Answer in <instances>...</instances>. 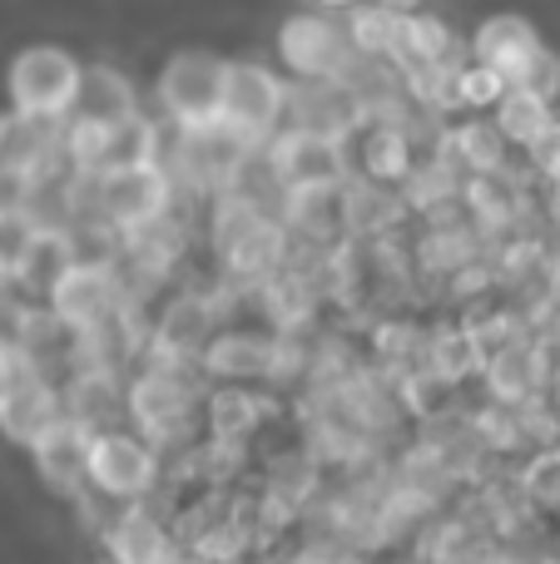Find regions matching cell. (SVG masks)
<instances>
[{
    "label": "cell",
    "instance_id": "cell-18",
    "mask_svg": "<svg viewBox=\"0 0 560 564\" xmlns=\"http://www.w3.org/2000/svg\"><path fill=\"white\" fill-rule=\"evenodd\" d=\"M283 228L298 234L303 243H327V238L347 234V184L288 188L283 194Z\"/></svg>",
    "mask_w": 560,
    "mask_h": 564
},
{
    "label": "cell",
    "instance_id": "cell-24",
    "mask_svg": "<svg viewBox=\"0 0 560 564\" xmlns=\"http://www.w3.org/2000/svg\"><path fill=\"white\" fill-rule=\"evenodd\" d=\"M496 124H502L506 144H516V149H531L536 139H541L546 129L556 124V109H551V99H546V95H536V89L511 85V89H506V95H502V105H496Z\"/></svg>",
    "mask_w": 560,
    "mask_h": 564
},
{
    "label": "cell",
    "instance_id": "cell-7",
    "mask_svg": "<svg viewBox=\"0 0 560 564\" xmlns=\"http://www.w3.org/2000/svg\"><path fill=\"white\" fill-rule=\"evenodd\" d=\"M288 115V85L258 59H228V89H224V124L244 134L248 144L263 149L273 129Z\"/></svg>",
    "mask_w": 560,
    "mask_h": 564
},
{
    "label": "cell",
    "instance_id": "cell-22",
    "mask_svg": "<svg viewBox=\"0 0 560 564\" xmlns=\"http://www.w3.org/2000/svg\"><path fill=\"white\" fill-rule=\"evenodd\" d=\"M363 174L377 178V184H402V178L417 174L412 159V134L392 119H377L363 139Z\"/></svg>",
    "mask_w": 560,
    "mask_h": 564
},
{
    "label": "cell",
    "instance_id": "cell-30",
    "mask_svg": "<svg viewBox=\"0 0 560 564\" xmlns=\"http://www.w3.org/2000/svg\"><path fill=\"white\" fill-rule=\"evenodd\" d=\"M516 85H526V89H536V95H546L556 105V95H560V59L551 55V50H541V55L531 59V69H526Z\"/></svg>",
    "mask_w": 560,
    "mask_h": 564
},
{
    "label": "cell",
    "instance_id": "cell-26",
    "mask_svg": "<svg viewBox=\"0 0 560 564\" xmlns=\"http://www.w3.org/2000/svg\"><path fill=\"white\" fill-rule=\"evenodd\" d=\"M402 20L407 15H397V10H387V6H353L347 10V35H353V45H357V55L363 59H392L397 55V45H402Z\"/></svg>",
    "mask_w": 560,
    "mask_h": 564
},
{
    "label": "cell",
    "instance_id": "cell-3",
    "mask_svg": "<svg viewBox=\"0 0 560 564\" xmlns=\"http://www.w3.org/2000/svg\"><path fill=\"white\" fill-rule=\"evenodd\" d=\"M278 55L303 85H337V79H353V69L363 65L347 25H337L327 10L288 15L283 30H278Z\"/></svg>",
    "mask_w": 560,
    "mask_h": 564
},
{
    "label": "cell",
    "instance_id": "cell-14",
    "mask_svg": "<svg viewBox=\"0 0 560 564\" xmlns=\"http://www.w3.org/2000/svg\"><path fill=\"white\" fill-rule=\"evenodd\" d=\"M198 371L224 387H244V381L273 377L278 371V337L268 332H238V327H218L214 341L198 357Z\"/></svg>",
    "mask_w": 560,
    "mask_h": 564
},
{
    "label": "cell",
    "instance_id": "cell-33",
    "mask_svg": "<svg viewBox=\"0 0 560 564\" xmlns=\"http://www.w3.org/2000/svg\"><path fill=\"white\" fill-rule=\"evenodd\" d=\"M313 6H323V10H353V6H367V0H313Z\"/></svg>",
    "mask_w": 560,
    "mask_h": 564
},
{
    "label": "cell",
    "instance_id": "cell-29",
    "mask_svg": "<svg viewBox=\"0 0 560 564\" xmlns=\"http://www.w3.org/2000/svg\"><path fill=\"white\" fill-rule=\"evenodd\" d=\"M35 234H40V224H35V214H30V208L0 204V273H6V278L15 273L20 258L30 253Z\"/></svg>",
    "mask_w": 560,
    "mask_h": 564
},
{
    "label": "cell",
    "instance_id": "cell-2",
    "mask_svg": "<svg viewBox=\"0 0 560 564\" xmlns=\"http://www.w3.org/2000/svg\"><path fill=\"white\" fill-rule=\"evenodd\" d=\"M75 214L99 218L115 234L149 224V218L169 214L174 204V174L164 164H129V169H105V174H75Z\"/></svg>",
    "mask_w": 560,
    "mask_h": 564
},
{
    "label": "cell",
    "instance_id": "cell-9",
    "mask_svg": "<svg viewBox=\"0 0 560 564\" xmlns=\"http://www.w3.org/2000/svg\"><path fill=\"white\" fill-rule=\"evenodd\" d=\"M60 421H65L60 381H50L45 371H35V361H25L10 347V387L0 391V436L15 446H35Z\"/></svg>",
    "mask_w": 560,
    "mask_h": 564
},
{
    "label": "cell",
    "instance_id": "cell-8",
    "mask_svg": "<svg viewBox=\"0 0 560 564\" xmlns=\"http://www.w3.org/2000/svg\"><path fill=\"white\" fill-rule=\"evenodd\" d=\"M268 169L288 188H323V184H347V154L343 134L308 124H288L268 139Z\"/></svg>",
    "mask_w": 560,
    "mask_h": 564
},
{
    "label": "cell",
    "instance_id": "cell-21",
    "mask_svg": "<svg viewBox=\"0 0 560 564\" xmlns=\"http://www.w3.org/2000/svg\"><path fill=\"white\" fill-rule=\"evenodd\" d=\"M184 248H189V228L174 218V208L125 234V258L139 268V273H149V278L169 273V268L184 258Z\"/></svg>",
    "mask_w": 560,
    "mask_h": 564
},
{
    "label": "cell",
    "instance_id": "cell-17",
    "mask_svg": "<svg viewBox=\"0 0 560 564\" xmlns=\"http://www.w3.org/2000/svg\"><path fill=\"white\" fill-rule=\"evenodd\" d=\"M75 263H79L75 234H69V228H40L35 243H30V253L20 258V268L10 273V282L20 288V297L50 302V297H55V288L65 282V273Z\"/></svg>",
    "mask_w": 560,
    "mask_h": 564
},
{
    "label": "cell",
    "instance_id": "cell-36",
    "mask_svg": "<svg viewBox=\"0 0 560 564\" xmlns=\"http://www.w3.org/2000/svg\"><path fill=\"white\" fill-rule=\"evenodd\" d=\"M248 564H273V560H248Z\"/></svg>",
    "mask_w": 560,
    "mask_h": 564
},
{
    "label": "cell",
    "instance_id": "cell-1",
    "mask_svg": "<svg viewBox=\"0 0 560 564\" xmlns=\"http://www.w3.org/2000/svg\"><path fill=\"white\" fill-rule=\"evenodd\" d=\"M129 421L159 451L189 446L198 426V361H149L129 381Z\"/></svg>",
    "mask_w": 560,
    "mask_h": 564
},
{
    "label": "cell",
    "instance_id": "cell-5",
    "mask_svg": "<svg viewBox=\"0 0 560 564\" xmlns=\"http://www.w3.org/2000/svg\"><path fill=\"white\" fill-rule=\"evenodd\" d=\"M159 486V451L134 426L95 431L89 446V496L109 506H144V496Z\"/></svg>",
    "mask_w": 560,
    "mask_h": 564
},
{
    "label": "cell",
    "instance_id": "cell-11",
    "mask_svg": "<svg viewBox=\"0 0 560 564\" xmlns=\"http://www.w3.org/2000/svg\"><path fill=\"white\" fill-rule=\"evenodd\" d=\"M218 332V302L198 297V292H179L164 302V312L149 327V357H169V361H198L204 347Z\"/></svg>",
    "mask_w": 560,
    "mask_h": 564
},
{
    "label": "cell",
    "instance_id": "cell-16",
    "mask_svg": "<svg viewBox=\"0 0 560 564\" xmlns=\"http://www.w3.org/2000/svg\"><path fill=\"white\" fill-rule=\"evenodd\" d=\"M541 35L531 30V20L521 15H492L482 20V30H476L472 40V59H482V65H492L496 75H506L516 85V79L531 69V59L541 55Z\"/></svg>",
    "mask_w": 560,
    "mask_h": 564
},
{
    "label": "cell",
    "instance_id": "cell-37",
    "mask_svg": "<svg viewBox=\"0 0 560 564\" xmlns=\"http://www.w3.org/2000/svg\"><path fill=\"white\" fill-rule=\"evenodd\" d=\"M99 564H119V560H109V555H105V560H99Z\"/></svg>",
    "mask_w": 560,
    "mask_h": 564
},
{
    "label": "cell",
    "instance_id": "cell-12",
    "mask_svg": "<svg viewBox=\"0 0 560 564\" xmlns=\"http://www.w3.org/2000/svg\"><path fill=\"white\" fill-rule=\"evenodd\" d=\"M184 550V535H174L144 506H119V516H109L105 525V555L119 564H179Z\"/></svg>",
    "mask_w": 560,
    "mask_h": 564
},
{
    "label": "cell",
    "instance_id": "cell-28",
    "mask_svg": "<svg viewBox=\"0 0 560 564\" xmlns=\"http://www.w3.org/2000/svg\"><path fill=\"white\" fill-rule=\"evenodd\" d=\"M521 496L546 516H560V446H546L526 460L521 470Z\"/></svg>",
    "mask_w": 560,
    "mask_h": 564
},
{
    "label": "cell",
    "instance_id": "cell-4",
    "mask_svg": "<svg viewBox=\"0 0 560 564\" xmlns=\"http://www.w3.org/2000/svg\"><path fill=\"white\" fill-rule=\"evenodd\" d=\"M228 59L208 50H179L159 75V109L179 129H214L224 119Z\"/></svg>",
    "mask_w": 560,
    "mask_h": 564
},
{
    "label": "cell",
    "instance_id": "cell-23",
    "mask_svg": "<svg viewBox=\"0 0 560 564\" xmlns=\"http://www.w3.org/2000/svg\"><path fill=\"white\" fill-rule=\"evenodd\" d=\"M446 149H452V159L466 169V174L476 178H496L506 164V134L496 119H466V124L452 129V139H446Z\"/></svg>",
    "mask_w": 560,
    "mask_h": 564
},
{
    "label": "cell",
    "instance_id": "cell-38",
    "mask_svg": "<svg viewBox=\"0 0 560 564\" xmlns=\"http://www.w3.org/2000/svg\"><path fill=\"white\" fill-rule=\"evenodd\" d=\"M546 564H560V555H551V560H546Z\"/></svg>",
    "mask_w": 560,
    "mask_h": 564
},
{
    "label": "cell",
    "instance_id": "cell-25",
    "mask_svg": "<svg viewBox=\"0 0 560 564\" xmlns=\"http://www.w3.org/2000/svg\"><path fill=\"white\" fill-rule=\"evenodd\" d=\"M397 218H402V198L392 194V184H377V178L347 184V234L353 238H383L387 228H397Z\"/></svg>",
    "mask_w": 560,
    "mask_h": 564
},
{
    "label": "cell",
    "instance_id": "cell-31",
    "mask_svg": "<svg viewBox=\"0 0 560 564\" xmlns=\"http://www.w3.org/2000/svg\"><path fill=\"white\" fill-rule=\"evenodd\" d=\"M288 564H347L343 555H337V550H323V545H308L303 555H293Z\"/></svg>",
    "mask_w": 560,
    "mask_h": 564
},
{
    "label": "cell",
    "instance_id": "cell-20",
    "mask_svg": "<svg viewBox=\"0 0 560 564\" xmlns=\"http://www.w3.org/2000/svg\"><path fill=\"white\" fill-rule=\"evenodd\" d=\"M139 115V95L119 69L105 65H85V85H79V99L65 119H89V124H125V119Z\"/></svg>",
    "mask_w": 560,
    "mask_h": 564
},
{
    "label": "cell",
    "instance_id": "cell-27",
    "mask_svg": "<svg viewBox=\"0 0 560 564\" xmlns=\"http://www.w3.org/2000/svg\"><path fill=\"white\" fill-rule=\"evenodd\" d=\"M511 89V79L496 75L492 65H482V59H462V69H456V109H496L502 105V95Z\"/></svg>",
    "mask_w": 560,
    "mask_h": 564
},
{
    "label": "cell",
    "instance_id": "cell-15",
    "mask_svg": "<svg viewBox=\"0 0 560 564\" xmlns=\"http://www.w3.org/2000/svg\"><path fill=\"white\" fill-rule=\"evenodd\" d=\"M60 397H65V416L85 431H109L119 426V416H129V387L109 367H75L60 381Z\"/></svg>",
    "mask_w": 560,
    "mask_h": 564
},
{
    "label": "cell",
    "instance_id": "cell-19",
    "mask_svg": "<svg viewBox=\"0 0 560 564\" xmlns=\"http://www.w3.org/2000/svg\"><path fill=\"white\" fill-rule=\"evenodd\" d=\"M204 426L218 446L244 451L268 426V401L248 387H218L204 397Z\"/></svg>",
    "mask_w": 560,
    "mask_h": 564
},
{
    "label": "cell",
    "instance_id": "cell-32",
    "mask_svg": "<svg viewBox=\"0 0 560 564\" xmlns=\"http://www.w3.org/2000/svg\"><path fill=\"white\" fill-rule=\"evenodd\" d=\"M373 6H387L397 15H422V0H373Z\"/></svg>",
    "mask_w": 560,
    "mask_h": 564
},
{
    "label": "cell",
    "instance_id": "cell-10",
    "mask_svg": "<svg viewBox=\"0 0 560 564\" xmlns=\"http://www.w3.org/2000/svg\"><path fill=\"white\" fill-rule=\"evenodd\" d=\"M125 302H129V288H125L119 263H75L65 273V282L55 288V297H50V312L69 332H89L115 307H125Z\"/></svg>",
    "mask_w": 560,
    "mask_h": 564
},
{
    "label": "cell",
    "instance_id": "cell-35",
    "mask_svg": "<svg viewBox=\"0 0 560 564\" xmlns=\"http://www.w3.org/2000/svg\"><path fill=\"white\" fill-rule=\"evenodd\" d=\"M179 564H218V560H208V555H198V550H184V560Z\"/></svg>",
    "mask_w": 560,
    "mask_h": 564
},
{
    "label": "cell",
    "instance_id": "cell-13",
    "mask_svg": "<svg viewBox=\"0 0 560 564\" xmlns=\"http://www.w3.org/2000/svg\"><path fill=\"white\" fill-rule=\"evenodd\" d=\"M89 446H95V431H85L79 421L65 416L55 431H45V436L30 446V456H35L40 480H45L55 496L85 500L89 496Z\"/></svg>",
    "mask_w": 560,
    "mask_h": 564
},
{
    "label": "cell",
    "instance_id": "cell-6",
    "mask_svg": "<svg viewBox=\"0 0 560 564\" xmlns=\"http://www.w3.org/2000/svg\"><path fill=\"white\" fill-rule=\"evenodd\" d=\"M79 85H85V65L65 45L20 50L6 75L10 109H20V115H50V119H65L75 109Z\"/></svg>",
    "mask_w": 560,
    "mask_h": 564
},
{
    "label": "cell",
    "instance_id": "cell-34",
    "mask_svg": "<svg viewBox=\"0 0 560 564\" xmlns=\"http://www.w3.org/2000/svg\"><path fill=\"white\" fill-rule=\"evenodd\" d=\"M10 387V347H0V391Z\"/></svg>",
    "mask_w": 560,
    "mask_h": 564
}]
</instances>
